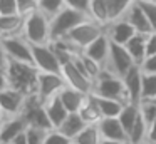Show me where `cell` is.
<instances>
[{
    "label": "cell",
    "mask_w": 156,
    "mask_h": 144,
    "mask_svg": "<svg viewBox=\"0 0 156 144\" xmlns=\"http://www.w3.org/2000/svg\"><path fill=\"white\" fill-rule=\"evenodd\" d=\"M101 142H102V136L98 124H87L72 139V144H101Z\"/></svg>",
    "instance_id": "obj_27"
},
{
    "label": "cell",
    "mask_w": 156,
    "mask_h": 144,
    "mask_svg": "<svg viewBox=\"0 0 156 144\" xmlns=\"http://www.w3.org/2000/svg\"><path fill=\"white\" fill-rule=\"evenodd\" d=\"M99 131H101L102 139L111 141H128V132L121 126L118 117H102L98 122Z\"/></svg>",
    "instance_id": "obj_19"
},
{
    "label": "cell",
    "mask_w": 156,
    "mask_h": 144,
    "mask_svg": "<svg viewBox=\"0 0 156 144\" xmlns=\"http://www.w3.org/2000/svg\"><path fill=\"white\" fill-rule=\"evenodd\" d=\"M143 99H156V74H146L143 72Z\"/></svg>",
    "instance_id": "obj_31"
},
{
    "label": "cell",
    "mask_w": 156,
    "mask_h": 144,
    "mask_svg": "<svg viewBox=\"0 0 156 144\" xmlns=\"http://www.w3.org/2000/svg\"><path fill=\"white\" fill-rule=\"evenodd\" d=\"M17 9L20 15H29L39 9V3L37 0H17Z\"/></svg>",
    "instance_id": "obj_37"
},
{
    "label": "cell",
    "mask_w": 156,
    "mask_h": 144,
    "mask_svg": "<svg viewBox=\"0 0 156 144\" xmlns=\"http://www.w3.org/2000/svg\"><path fill=\"white\" fill-rule=\"evenodd\" d=\"M91 94H96V96H101V97H111V99H118L128 104L122 77L112 74L106 67H102L99 76L94 79V86H92Z\"/></svg>",
    "instance_id": "obj_3"
},
{
    "label": "cell",
    "mask_w": 156,
    "mask_h": 144,
    "mask_svg": "<svg viewBox=\"0 0 156 144\" xmlns=\"http://www.w3.org/2000/svg\"><path fill=\"white\" fill-rule=\"evenodd\" d=\"M9 87V79H7V74H5V70L0 69V90H4Z\"/></svg>",
    "instance_id": "obj_44"
},
{
    "label": "cell",
    "mask_w": 156,
    "mask_h": 144,
    "mask_svg": "<svg viewBox=\"0 0 156 144\" xmlns=\"http://www.w3.org/2000/svg\"><path fill=\"white\" fill-rule=\"evenodd\" d=\"M106 33H108V37L111 39V42L122 44V45H124V44L136 33V29L128 22V19L119 17V19H114L111 23H108Z\"/></svg>",
    "instance_id": "obj_14"
},
{
    "label": "cell",
    "mask_w": 156,
    "mask_h": 144,
    "mask_svg": "<svg viewBox=\"0 0 156 144\" xmlns=\"http://www.w3.org/2000/svg\"><path fill=\"white\" fill-rule=\"evenodd\" d=\"M5 74L9 79V87L22 92L24 96L37 94V79H39V69L34 64L27 62H17L10 60L5 67Z\"/></svg>",
    "instance_id": "obj_1"
},
{
    "label": "cell",
    "mask_w": 156,
    "mask_h": 144,
    "mask_svg": "<svg viewBox=\"0 0 156 144\" xmlns=\"http://www.w3.org/2000/svg\"><path fill=\"white\" fill-rule=\"evenodd\" d=\"M44 107H45V112H47V116H49V121H51V124H52V129H57V127L64 122V119L69 114V111L64 107L62 100L59 99V94L54 97H51L49 100H45Z\"/></svg>",
    "instance_id": "obj_21"
},
{
    "label": "cell",
    "mask_w": 156,
    "mask_h": 144,
    "mask_svg": "<svg viewBox=\"0 0 156 144\" xmlns=\"http://www.w3.org/2000/svg\"><path fill=\"white\" fill-rule=\"evenodd\" d=\"M5 119H7V116H5V112L2 111V107H0V127H2V124L5 122Z\"/></svg>",
    "instance_id": "obj_47"
},
{
    "label": "cell",
    "mask_w": 156,
    "mask_h": 144,
    "mask_svg": "<svg viewBox=\"0 0 156 144\" xmlns=\"http://www.w3.org/2000/svg\"><path fill=\"white\" fill-rule=\"evenodd\" d=\"M143 10L146 12V17H148L149 23H151L153 32H156V2H144V0H139Z\"/></svg>",
    "instance_id": "obj_36"
},
{
    "label": "cell",
    "mask_w": 156,
    "mask_h": 144,
    "mask_svg": "<svg viewBox=\"0 0 156 144\" xmlns=\"http://www.w3.org/2000/svg\"><path fill=\"white\" fill-rule=\"evenodd\" d=\"M124 89H126V99L131 104L141 102V92H143V70L139 65H134L124 77Z\"/></svg>",
    "instance_id": "obj_13"
},
{
    "label": "cell",
    "mask_w": 156,
    "mask_h": 144,
    "mask_svg": "<svg viewBox=\"0 0 156 144\" xmlns=\"http://www.w3.org/2000/svg\"><path fill=\"white\" fill-rule=\"evenodd\" d=\"M0 42H2V45H4V49H5V52H7V55H9L10 60L34 64V57H32V44L29 42L24 35L0 39Z\"/></svg>",
    "instance_id": "obj_8"
},
{
    "label": "cell",
    "mask_w": 156,
    "mask_h": 144,
    "mask_svg": "<svg viewBox=\"0 0 156 144\" xmlns=\"http://www.w3.org/2000/svg\"><path fill=\"white\" fill-rule=\"evenodd\" d=\"M22 116L27 121V124L30 127H37V129H44V131H51L52 124L49 121V116L45 112L44 102L37 97V94H32L27 96L24 104V111H22Z\"/></svg>",
    "instance_id": "obj_6"
},
{
    "label": "cell",
    "mask_w": 156,
    "mask_h": 144,
    "mask_svg": "<svg viewBox=\"0 0 156 144\" xmlns=\"http://www.w3.org/2000/svg\"><path fill=\"white\" fill-rule=\"evenodd\" d=\"M66 86V80L61 72H39L37 79V97L45 102L51 97L57 96Z\"/></svg>",
    "instance_id": "obj_10"
},
{
    "label": "cell",
    "mask_w": 156,
    "mask_h": 144,
    "mask_svg": "<svg viewBox=\"0 0 156 144\" xmlns=\"http://www.w3.org/2000/svg\"><path fill=\"white\" fill-rule=\"evenodd\" d=\"M86 19H89L87 13L71 9V7H64L61 12L55 13L51 19V42L52 40L64 39L76 25L84 22Z\"/></svg>",
    "instance_id": "obj_4"
},
{
    "label": "cell",
    "mask_w": 156,
    "mask_h": 144,
    "mask_svg": "<svg viewBox=\"0 0 156 144\" xmlns=\"http://www.w3.org/2000/svg\"><path fill=\"white\" fill-rule=\"evenodd\" d=\"M139 112L149 126L156 119V99H143L139 102Z\"/></svg>",
    "instance_id": "obj_32"
},
{
    "label": "cell",
    "mask_w": 156,
    "mask_h": 144,
    "mask_svg": "<svg viewBox=\"0 0 156 144\" xmlns=\"http://www.w3.org/2000/svg\"><path fill=\"white\" fill-rule=\"evenodd\" d=\"M86 96H87V94L81 92V90L74 89V87H71V86H64V89L59 92V99L62 100L64 107L69 112H79Z\"/></svg>",
    "instance_id": "obj_22"
},
{
    "label": "cell",
    "mask_w": 156,
    "mask_h": 144,
    "mask_svg": "<svg viewBox=\"0 0 156 144\" xmlns=\"http://www.w3.org/2000/svg\"><path fill=\"white\" fill-rule=\"evenodd\" d=\"M25 99H27V96H24L22 92L12 89V87L0 90V107L7 117L20 116L22 111H24Z\"/></svg>",
    "instance_id": "obj_12"
},
{
    "label": "cell",
    "mask_w": 156,
    "mask_h": 144,
    "mask_svg": "<svg viewBox=\"0 0 156 144\" xmlns=\"http://www.w3.org/2000/svg\"><path fill=\"white\" fill-rule=\"evenodd\" d=\"M86 126H87V124H86V121L79 116V112H69L67 117L64 119V122H62L57 129L61 131L64 136H67L69 139H74Z\"/></svg>",
    "instance_id": "obj_25"
},
{
    "label": "cell",
    "mask_w": 156,
    "mask_h": 144,
    "mask_svg": "<svg viewBox=\"0 0 156 144\" xmlns=\"http://www.w3.org/2000/svg\"><path fill=\"white\" fill-rule=\"evenodd\" d=\"M104 32H106V27H102L101 23L94 22L92 19H86L84 22H81L79 25H76L64 39L69 40L76 49L82 52L89 44H92L101 33H104Z\"/></svg>",
    "instance_id": "obj_5"
},
{
    "label": "cell",
    "mask_w": 156,
    "mask_h": 144,
    "mask_svg": "<svg viewBox=\"0 0 156 144\" xmlns=\"http://www.w3.org/2000/svg\"><path fill=\"white\" fill-rule=\"evenodd\" d=\"M24 37L32 45L51 44V19L39 9L25 15Z\"/></svg>",
    "instance_id": "obj_2"
},
{
    "label": "cell",
    "mask_w": 156,
    "mask_h": 144,
    "mask_svg": "<svg viewBox=\"0 0 156 144\" xmlns=\"http://www.w3.org/2000/svg\"><path fill=\"white\" fill-rule=\"evenodd\" d=\"M136 65V62L133 60V57L129 55L128 49L122 44H116L111 42V49H109V57L106 62V69L111 70L112 74L119 77H124L133 67Z\"/></svg>",
    "instance_id": "obj_7"
},
{
    "label": "cell",
    "mask_w": 156,
    "mask_h": 144,
    "mask_svg": "<svg viewBox=\"0 0 156 144\" xmlns=\"http://www.w3.org/2000/svg\"><path fill=\"white\" fill-rule=\"evenodd\" d=\"M134 2H138V0H109V3H111V10H112V20L122 17Z\"/></svg>",
    "instance_id": "obj_33"
},
{
    "label": "cell",
    "mask_w": 156,
    "mask_h": 144,
    "mask_svg": "<svg viewBox=\"0 0 156 144\" xmlns=\"http://www.w3.org/2000/svg\"><path fill=\"white\" fill-rule=\"evenodd\" d=\"M124 47L128 49L129 55L133 57L136 65H141L143 60L146 59V35L136 32L134 35L124 44Z\"/></svg>",
    "instance_id": "obj_24"
},
{
    "label": "cell",
    "mask_w": 156,
    "mask_h": 144,
    "mask_svg": "<svg viewBox=\"0 0 156 144\" xmlns=\"http://www.w3.org/2000/svg\"><path fill=\"white\" fill-rule=\"evenodd\" d=\"M79 116L86 121V124H98L99 121L102 119L94 94H87V96H86L84 102H82L81 109H79Z\"/></svg>",
    "instance_id": "obj_23"
},
{
    "label": "cell",
    "mask_w": 156,
    "mask_h": 144,
    "mask_svg": "<svg viewBox=\"0 0 156 144\" xmlns=\"http://www.w3.org/2000/svg\"><path fill=\"white\" fill-rule=\"evenodd\" d=\"M32 57H34V65L39 69V72H61L62 70V65L51 44L32 45Z\"/></svg>",
    "instance_id": "obj_9"
},
{
    "label": "cell",
    "mask_w": 156,
    "mask_h": 144,
    "mask_svg": "<svg viewBox=\"0 0 156 144\" xmlns=\"http://www.w3.org/2000/svg\"><path fill=\"white\" fill-rule=\"evenodd\" d=\"M25 15L14 13V15H0V39L24 35Z\"/></svg>",
    "instance_id": "obj_18"
},
{
    "label": "cell",
    "mask_w": 156,
    "mask_h": 144,
    "mask_svg": "<svg viewBox=\"0 0 156 144\" xmlns=\"http://www.w3.org/2000/svg\"><path fill=\"white\" fill-rule=\"evenodd\" d=\"M45 134H47V131L29 126L27 131H25V139H27V144H44Z\"/></svg>",
    "instance_id": "obj_35"
},
{
    "label": "cell",
    "mask_w": 156,
    "mask_h": 144,
    "mask_svg": "<svg viewBox=\"0 0 156 144\" xmlns=\"http://www.w3.org/2000/svg\"><path fill=\"white\" fill-rule=\"evenodd\" d=\"M156 54V32L146 35V57Z\"/></svg>",
    "instance_id": "obj_41"
},
{
    "label": "cell",
    "mask_w": 156,
    "mask_h": 144,
    "mask_svg": "<svg viewBox=\"0 0 156 144\" xmlns=\"http://www.w3.org/2000/svg\"><path fill=\"white\" fill-rule=\"evenodd\" d=\"M37 3H39V10L44 12L49 19H52L55 13H59L66 7L64 0H37Z\"/></svg>",
    "instance_id": "obj_30"
},
{
    "label": "cell",
    "mask_w": 156,
    "mask_h": 144,
    "mask_svg": "<svg viewBox=\"0 0 156 144\" xmlns=\"http://www.w3.org/2000/svg\"><path fill=\"white\" fill-rule=\"evenodd\" d=\"M101 144H131L129 141H111V139H102Z\"/></svg>",
    "instance_id": "obj_46"
},
{
    "label": "cell",
    "mask_w": 156,
    "mask_h": 144,
    "mask_svg": "<svg viewBox=\"0 0 156 144\" xmlns=\"http://www.w3.org/2000/svg\"><path fill=\"white\" fill-rule=\"evenodd\" d=\"M122 17H124V19H128V22L131 23L133 27H134L138 33H143V35H149V33L153 32L151 23H149L148 17H146V12L143 10V7H141V3H139V0L133 3V5L128 9V12H126Z\"/></svg>",
    "instance_id": "obj_17"
},
{
    "label": "cell",
    "mask_w": 156,
    "mask_h": 144,
    "mask_svg": "<svg viewBox=\"0 0 156 144\" xmlns=\"http://www.w3.org/2000/svg\"><path fill=\"white\" fill-rule=\"evenodd\" d=\"M139 67H141V70L146 74H156V54L154 55H148L143 60V64Z\"/></svg>",
    "instance_id": "obj_40"
},
{
    "label": "cell",
    "mask_w": 156,
    "mask_h": 144,
    "mask_svg": "<svg viewBox=\"0 0 156 144\" xmlns=\"http://www.w3.org/2000/svg\"><path fill=\"white\" fill-rule=\"evenodd\" d=\"M146 139H148V124H146V121L143 119L141 112H139L138 121L134 122L133 129L128 134V141L131 144H146Z\"/></svg>",
    "instance_id": "obj_29"
},
{
    "label": "cell",
    "mask_w": 156,
    "mask_h": 144,
    "mask_svg": "<svg viewBox=\"0 0 156 144\" xmlns=\"http://www.w3.org/2000/svg\"><path fill=\"white\" fill-rule=\"evenodd\" d=\"M7 64H9V55H7V52H5V49H4V45H2V42H0V69L5 70Z\"/></svg>",
    "instance_id": "obj_43"
},
{
    "label": "cell",
    "mask_w": 156,
    "mask_h": 144,
    "mask_svg": "<svg viewBox=\"0 0 156 144\" xmlns=\"http://www.w3.org/2000/svg\"><path fill=\"white\" fill-rule=\"evenodd\" d=\"M62 77L66 80V86H71L74 89L81 90L84 94H91L92 92V86H94V80L89 79L84 72L77 69V65L74 64V59L71 62L64 64L62 65V70H61Z\"/></svg>",
    "instance_id": "obj_11"
},
{
    "label": "cell",
    "mask_w": 156,
    "mask_h": 144,
    "mask_svg": "<svg viewBox=\"0 0 156 144\" xmlns=\"http://www.w3.org/2000/svg\"><path fill=\"white\" fill-rule=\"evenodd\" d=\"M64 2H66V7L81 10V12H84L89 15V2H91V0H64Z\"/></svg>",
    "instance_id": "obj_39"
},
{
    "label": "cell",
    "mask_w": 156,
    "mask_h": 144,
    "mask_svg": "<svg viewBox=\"0 0 156 144\" xmlns=\"http://www.w3.org/2000/svg\"><path fill=\"white\" fill-rule=\"evenodd\" d=\"M144 2H156V0H144Z\"/></svg>",
    "instance_id": "obj_48"
},
{
    "label": "cell",
    "mask_w": 156,
    "mask_h": 144,
    "mask_svg": "<svg viewBox=\"0 0 156 144\" xmlns=\"http://www.w3.org/2000/svg\"><path fill=\"white\" fill-rule=\"evenodd\" d=\"M96 100H98V106H99V111H101L102 117H118L121 114L122 107L126 106V102L118 100V99H111V97L96 96Z\"/></svg>",
    "instance_id": "obj_26"
},
{
    "label": "cell",
    "mask_w": 156,
    "mask_h": 144,
    "mask_svg": "<svg viewBox=\"0 0 156 144\" xmlns=\"http://www.w3.org/2000/svg\"><path fill=\"white\" fill-rule=\"evenodd\" d=\"M19 13L17 0H0V15H14Z\"/></svg>",
    "instance_id": "obj_38"
},
{
    "label": "cell",
    "mask_w": 156,
    "mask_h": 144,
    "mask_svg": "<svg viewBox=\"0 0 156 144\" xmlns=\"http://www.w3.org/2000/svg\"><path fill=\"white\" fill-rule=\"evenodd\" d=\"M89 19L101 23L102 27H108L112 22V10L109 0H91L89 2Z\"/></svg>",
    "instance_id": "obj_20"
},
{
    "label": "cell",
    "mask_w": 156,
    "mask_h": 144,
    "mask_svg": "<svg viewBox=\"0 0 156 144\" xmlns=\"http://www.w3.org/2000/svg\"><path fill=\"white\" fill-rule=\"evenodd\" d=\"M109 49H111V39H109L108 33L104 32L92 44H89V45L82 50V54H86V55L91 57L92 60H96L99 65L104 67L106 62H108V57H109Z\"/></svg>",
    "instance_id": "obj_16"
},
{
    "label": "cell",
    "mask_w": 156,
    "mask_h": 144,
    "mask_svg": "<svg viewBox=\"0 0 156 144\" xmlns=\"http://www.w3.org/2000/svg\"><path fill=\"white\" fill-rule=\"evenodd\" d=\"M10 144H27V139H25V132H24V134H20L19 137H15V139L12 141Z\"/></svg>",
    "instance_id": "obj_45"
},
{
    "label": "cell",
    "mask_w": 156,
    "mask_h": 144,
    "mask_svg": "<svg viewBox=\"0 0 156 144\" xmlns=\"http://www.w3.org/2000/svg\"><path fill=\"white\" fill-rule=\"evenodd\" d=\"M44 144H72V139H69L67 136H64L59 129H51L45 134Z\"/></svg>",
    "instance_id": "obj_34"
},
{
    "label": "cell",
    "mask_w": 156,
    "mask_h": 144,
    "mask_svg": "<svg viewBox=\"0 0 156 144\" xmlns=\"http://www.w3.org/2000/svg\"><path fill=\"white\" fill-rule=\"evenodd\" d=\"M146 144H156V119L148 126V139Z\"/></svg>",
    "instance_id": "obj_42"
},
{
    "label": "cell",
    "mask_w": 156,
    "mask_h": 144,
    "mask_svg": "<svg viewBox=\"0 0 156 144\" xmlns=\"http://www.w3.org/2000/svg\"><path fill=\"white\" fill-rule=\"evenodd\" d=\"M29 124L24 119V116H14L7 117L5 122L0 127V144H10L15 137H19L20 134H24L27 131Z\"/></svg>",
    "instance_id": "obj_15"
},
{
    "label": "cell",
    "mask_w": 156,
    "mask_h": 144,
    "mask_svg": "<svg viewBox=\"0 0 156 144\" xmlns=\"http://www.w3.org/2000/svg\"><path fill=\"white\" fill-rule=\"evenodd\" d=\"M138 117H139V104L128 102L122 107V111L118 116V119H119V122H121V126L124 127V131L129 134V131L133 129V126H134V122L138 121Z\"/></svg>",
    "instance_id": "obj_28"
}]
</instances>
